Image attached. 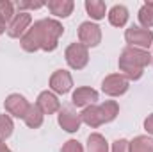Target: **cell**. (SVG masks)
Listing matches in <instances>:
<instances>
[{
	"instance_id": "6da1fadb",
	"label": "cell",
	"mask_w": 153,
	"mask_h": 152,
	"mask_svg": "<svg viewBox=\"0 0 153 152\" xmlns=\"http://www.w3.org/2000/svg\"><path fill=\"white\" fill-rule=\"evenodd\" d=\"M64 27L57 22V20H38L34 22V25L22 36L20 43L22 48L27 52H36V50H45V52H52L57 48L59 38L62 36Z\"/></svg>"
},
{
	"instance_id": "7a4b0ae2",
	"label": "cell",
	"mask_w": 153,
	"mask_h": 152,
	"mask_svg": "<svg viewBox=\"0 0 153 152\" xmlns=\"http://www.w3.org/2000/svg\"><path fill=\"white\" fill-rule=\"evenodd\" d=\"M150 63H152L150 52L143 48H135V47H126L119 57V70L123 72V75L126 79L137 81L143 77V70Z\"/></svg>"
},
{
	"instance_id": "3957f363",
	"label": "cell",
	"mask_w": 153,
	"mask_h": 152,
	"mask_svg": "<svg viewBox=\"0 0 153 152\" xmlns=\"http://www.w3.org/2000/svg\"><path fill=\"white\" fill-rule=\"evenodd\" d=\"M125 39L130 47H135V48H150L153 43V32L150 29H143V27H137V25H132L130 29H126L125 32Z\"/></svg>"
},
{
	"instance_id": "277c9868",
	"label": "cell",
	"mask_w": 153,
	"mask_h": 152,
	"mask_svg": "<svg viewBox=\"0 0 153 152\" xmlns=\"http://www.w3.org/2000/svg\"><path fill=\"white\" fill-rule=\"evenodd\" d=\"M66 61L73 70H82L89 61L87 47H84L82 43H71L66 48Z\"/></svg>"
},
{
	"instance_id": "5b68a950",
	"label": "cell",
	"mask_w": 153,
	"mask_h": 152,
	"mask_svg": "<svg viewBox=\"0 0 153 152\" xmlns=\"http://www.w3.org/2000/svg\"><path fill=\"white\" fill-rule=\"evenodd\" d=\"M78 39L84 47H96L102 41V31L93 22H84L78 27Z\"/></svg>"
},
{
	"instance_id": "8992f818",
	"label": "cell",
	"mask_w": 153,
	"mask_h": 152,
	"mask_svg": "<svg viewBox=\"0 0 153 152\" xmlns=\"http://www.w3.org/2000/svg\"><path fill=\"white\" fill-rule=\"evenodd\" d=\"M102 90H103V93H107L111 97H119L128 90V79L121 74L107 75L102 82Z\"/></svg>"
},
{
	"instance_id": "52a82bcc",
	"label": "cell",
	"mask_w": 153,
	"mask_h": 152,
	"mask_svg": "<svg viewBox=\"0 0 153 152\" xmlns=\"http://www.w3.org/2000/svg\"><path fill=\"white\" fill-rule=\"evenodd\" d=\"M4 106H5V111H7L9 114L18 116V118H23V116L27 114V111H29V106H30V104L25 100L23 95L13 93V95H9V97L5 99Z\"/></svg>"
},
{
	"instance_id": "ba28073f",
	"label": "cell",
	"mask_w": 153,
	"mask_h": 152,
	"mask_svg": "<svg viewBox=\"0 0 153 152\" xmlns=\"http://www.w3.org/2000/svg\"><path fill=\"white\" fill-rule=\"evenodd\" d=\"M30 22H32V16H30L27 11H20L18 14L13 16L11 23L7 25V34H9L11 38H20V36L27 31V27L30 25Z\"/></svg>"
},
{
	"instance_id": "9c48e42d",
	"label": "cell",
	"mask_w": 153,
	"mask_h": 152,
	"mask_svg": "<svg viewBox=\"0 0 153 152\" xmlns=\"http://www.w3.org/2000/svg\"><path fill=\"white\" fill-rule=\"evenodd\" d=\"M71 86H73V79L70 75V72H66V70H57L50 77V88L59 95L68 93L71 90Z\"/></svg>"
},
{
	"instance_id": "30bf717a",
	"label": "cell",
	"mask_w": 153,
	"mask_h": 152,
	"mask_svg": "<svg viewBox=\"0 0 153 152\" xmlns=\"http://www.w3.org/2000/svg\"><path fill=\"white\" fill-rule=\"evenodd\" d=\"M80 114H76L71 108H62L59 109V125L68 131V132H76L80 129Z\"/></svg>"
},
{
	"instance_id": "8fae6325",
	"label": "cell",
	"mask_w": 153,
	"mask_h": 152,
	"mask_svg": "<svg viewBox=\"0 0 153 152\" xmlns=\"http://www.w3.org/2000/svg\"><path fill=\"white\" fill-rule=\"evenodd\" d=\"M36 106L39 108V111H41L43 114H53L55 111L61 109V102H59L57 97H55L53 93H50V91L39 93Z\"/></svg>"
},
{
	"instance_id": "7c38bea8",
	"label": "cell",
	"mask_w": 153,
	"mask_h": 152,
	"mask_svg": "<svg viewBox=\"0 0 153 152\" xmlns=\"http://www.w3.org/2000/svg\"><path fill=\"white\" fill-rule=\"evenodd\" d=\"M71 100H73V104L76 108H87L89 104L93 106L98 100V93L93 88H85V86L84 88H76V91L73 93Z\"/></svg>"
},
{
	"instance_id": "4fadbf2b",
	"label": "cell",
	"mask_w": 153,
	"mask_h": 152,
	"mask_svg": "<svg viewBox=\"0 0 153 152\" xmlns=\"http://www.w3.org/2000/svg\"><path fill=\"white\" fill-rule=\"evenodd\" d=\"M80 120L84 123H87L89 127L96 129L103 123V118H102V111H100V106H87L82 114H80Z\"/></svg>"
},
{
	"instance_id": "5bb4252c",
	"label": "cell",
	"mask_w": 153,
	"mask_h": 152,
	"mask_svg": "<svg viewBox=\"0 0 153 152\" xmlns=\"http://www.w3.org/2000/svg\"><path fill=\"white\" fill-rule=\"evenodd\" d=\"M46 5H48V9L52 11V14H55V16H59V18L70 16L71 11H73V7H75V4H73L71 0H48Z\"/></svg>"
},
{
	"instance_id": "9a60e30c",
	"label": "cell",
	"mask_w": 153,
	"mask_h": 152,
	"mask_svg": "<svg viewBox=\"0 0 153 152\" xmlns=\"http://www.w3.org/2000/svg\"><path fill=\"white\" fill-rule=\"evenodd\" d=\"M109 22L114 27H123L128 22V9L125 5H114L109 11Z\"/></svg>"
},
{
	"instance_id": "2e32d148",
	"label": "cell",
	"mask_w": 153,
	"mask_h": 152,
	"mask_svg": "<svg viewBox=\"0 0 153 152\" xmlns=\"http://www.w3.org/2000/svg\"><path fill=\"white\" fill-rule=\"evenodd\" d=\"M87 152H109L107 140L102 134H98V132L91 134L87 138Z\"/></svg>"
},
{
	"instance_id": "e0dca14e",
	"label": "cell",
	"mask_w": 153,
	"mask_h": 152,
	"mask_svg": "<svg viewBox=\"0 0 153 152\" xmlns=\"http://www.w3.org/2000/svg\"><path fill=\"white\" fill-rule=\"evenodd\" d=\"M130 152H153V140L148 136H137L128 143Z\"/></svg>"
},
{
	"instance_id": "ac0fdd59",
	"label": "cell",
	"mask_w": 153,
	"mask_h": 152,
	"mask_svg": "<svg viewBox=\"0 0 153 152\" xmlns=\"http://www.w3.org/2000/svg\"><path fill=\"white\" fill-rule=\"evenodd\" d=\"M23 120H25V123L30 129H38V127H41V123H43V113L39 111L38 106H29V111L23 116Z\"/></svg>"
},
{
	"instance_id": "d6986e66",
	"label": "cell",
	"mask_w": 153,
	"mask_h": 152,
	"mask_svg": "<svg viewBox=\"0 0 153 152\" xmlns=\"http://www.w3.org/2000/svg\"><path fill=\"white\" fill-rule=\"evenodd\" d=\"M85 9H87L89 16L93 20H102L105 16V4L102 0H87L85 2Z\"/></svg>"
},
{
	"instance_id": "ffe728a7",
	"label": "cell",
	"mask_w": 153,
	"mask_h": 152,
	"mask_svg": "<svg viewBox=\"0 0 153 152\" xmlns=\"http://www.w3.org/2000/svg\"><path fill=\"white\" fill-rule=\"evenodd\" d=\"M100 111H102L103 123H107V122H112L116 116H117L119 106H117V102H114V100H107V102H103V104L100 106Z\"/></svg>"
},
{
	"instance_id": "44dd1931",
	"label": "cell",
	"mask_w": 153,
	"mask_h": 152,
	"mask_svg": "<svg viewBox=\"0 0 153 152\" xmlns=\"http://www.w3.org/2000/svg\"><path fill=\"white\" fill-rule=\"evenodd\" d=\"M139 22L144 29L153 27V2H146L139 9Z\"/></svg>"
},
{
	"instance_id": "7402d4cb",
	"label": "cell",
	"mask_w": 153,
	"mask_h": 152,
	"mask_svg": "<svg viewBox=\"0 0 153 152\" xmlns=\"http://www.w3.org/2000/svg\"><path fill=\"white\" fill-rule=\"evenodd\" d=\"M13 129H14L13 120H11L7 114H0V141L7 140V138L13 134Z\"/></svg>"
},
{
	"instance_id": "603a6c76",
	"label": "cell",
	"mask_w": 153,
	"mask_h": 152,
	"mask_svg": "<svg viewBox=\"0 0 153 152\" xmlns=\"http://www.w3.org/2000/svg\"><path fill=\"white\" fill-rule=\"evenodd\" d=\"M14 16V5L9 0H0V18H4L5 22H11Z\"/></svg>"
},
{
	"instance_id": "cb8c5ba5",
	"label": "cell",
	"mask_w": 153,
	"mask_h": 152,
	"mask_svg": "<svg viewBox=\"0 0 153 152\" xmlns=\"http://www.w3.org/2000/svg\"><path fill=\"white\" fill-rule=\"evenodd\" d=\"M62 152H84V149L76 140H70L62 145Z\"/></svg>"
},
{
	"instance_id": "d4e9b609",
	"label": "cell",
	"mask_w": 153,
	"mask_h": 152,
	"mask_svg": "<svg viewBox=\"0 0 153 152\" xmlns=\"http://www.w3.org/2000/svg\"><path fill=\"white\" fill-rule=\"evenodd\" d=\"M16 5H18L20 11L22 9H39V7L45 5V2H18Z\"/></svg>"
},
{
	"instance_id": "484cf974",
	"label": "cell",
	"mask_w": 153,
	"mask_h": 152,
	"mask_svg": "<svg viewBox=\"0 0 153 152\" xmlns=\"http://www.w3.org/2000/svg\"><path fill=\"white\" fill-rule=\"evenodd\" d=\"M112 152H128V141L126 140H116L112 145Z\"/></svg>"
},
{
	"instance_id": "4316f807",
	"label": "cell",
	"mask_w": 153,
	"mask_h": 152,
	"mask_svg": "<svg viewBox=\"0 0 153 152\" xmlns=\"http://www.w3.org/2000/svg\"><path fill=\"white\" fill-rule=\"evenodd\" d=\"M144 129H146L150 134H153V114H150V116L144 120Z\"/></svg>"
},
{
	"instance_id": "83f0119b",
	"label": "cell",
	"mask_w": 153,
	"mask_h": 152,
	"mask_svg": "<svg viewBox=\"0 0 153 152\" xmlns=\"http://www.w3.org/2000/svg\"><path fill=\"white\" fill-rule=\"evenodd\" d=\"M5 23H7V22H5L4 18H0V34H4V32L7 31V25H5Z\"/></svg>"
},
{
	"instance_id": "f1b7e54d",
	"label": "cell",
	"mask_w": 153,
	"mask_h": 152,
	"mask_svg": "<svg viewBox=\"0 0 153 152\" xmlns=\"http://www.w3.org/2000/svg\"><path fill=\"white\" fill-rule=\"evenodd\" d=\"M0 152H11V150H9V149H7V147H5V145L0 141Z\"/></svg>"
}]
</instances>
